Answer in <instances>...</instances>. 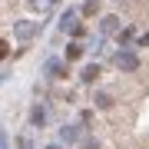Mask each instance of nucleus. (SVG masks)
<instances>
[{
	"instance_id": "10",
	"label": "nucleus",
	"mask_w": 149,
	"mask_h": 149,
	"mask_svg": "<svg viewBox=\"0 0 149 149\" xmlns=\"http://www.w3.org/2000/svg\"><path fill=\"white\" fill-rule=\"evenodd\" d=\"M113 40H116V47H133V43H136V27H133V23H123Z\"/></svg>"
},
{
	"instance_id": "15",
	"label": "nucleus",
	"mask_w": 149,
	"mask_h": 149,
	"mask_svg": "<svg viewBox=\"0 0 149 149\" xmlns=\"http://www.w3.org/2000/svg\"><path fill=\"white\" fill-rule=\"evenodd\" d=\"M76 149H100V139L90 136V133H83V139L76 143Z\"/></svg>"
},
{
	"instance_id": "23",
	"label": "nucleus",
	"mask_w": 149,
	"mask_h": 149,
	"mask_svg": "<svg viewBox=\"0 0 149 149\" xmlns=\"http://www.w3.org/2000/svg\"><path fill=\"white\" fill-rule=\"evenodd\" d=\"M43 149H66V146H60V143H50V146H43Z\"/></svg>"
},
{
	"instance_id": "16",
	"label": "nucleus",
	"mask_w": 149,
	"mask_h": 149,
	"mask_svg": "<svg viewBox=\"0 0 149 149\" xmlns=\"http://www.w3.org/2000/svg\"><path fill=\"white\" fill-rule=\"evenodd\" d=\"M13 149H37V146H33V139H30L27 133H20V136L13 139Z\"/></svg>"
},
{
	"instance_id": "7",
	"label": "nucleus",
	"mask_w": 149,
	"mask_h": 149,
	"mask_svg": "<svg viewBox=\"0 0 149 149\" xmlns=\"http://www.w3.org/2000/svg\"><path fill=\"white\" fill-rule=\"evenodd\" d=\"M76 23H80V13H76V7H66V10L60 13V20H56V30H60V33H70Z\"/></svg>"
},
{
	"instance_id": "19",
	"label": "nucleus",
	"mask_w": 149,
	"mask_h": 149,
	"mask_svg": "<svg viewBox=\"0 0 149 149\" xmlns=\"http://www.w3.org/2000/svg\"><path fill=\"white\" fill-rule=\"evenodd\" d=\"M10 53H13V50H10V40L0 37V63H3V60H10Z\"/></svg>"
},
{
	"instance_id": "11",
	"label": "nucleus",
	"mask_w": 149,
	"mask_h": 149,
	"mask_svg": "<svg viewBox=\"0 0 149 149\" xmlns=\"http://www.w3.org/2000/svg\"><path fill=\"white\" fill-rule=\"evenodd\" d=\"M56 3H60V0H27L30 13H40V17H50L56 10Z\"/></svg>"
},
{
	"instance_id": "17",
	"label": "nucleus",
	"mask_w": 149,
	"mask_h": 149,
	"mask_svg": "<svg viewBox=\"0 0 149 149\" xmlns=\"http://www.w3.org/2000/svg\"><path fill=\"white\" fill-rule=\"evenodd\" d=\"M66 37H70V40H83V37H90V30H86V27H83V23H76V27H73V30H70V33H66Z\"/></svg>"
},
{
	"instance_id": "21",
	"label": "nucleus",
	"mask_w": 149,
	"mask_h": 149,
	"mask_svg": "<svg viewBox=\"0 0 149 149\" xmlns=\"http://www.w3.org/2000/svg\"><path fill=\"white\" fill-rule=\"evenodd\" d=\"M0 149H10V136H7V129H0Z\"/></svg>"
},
{
	"instance_id": "12",
	"label": "nucleus",
	"mask_w": 149,
	"mask_h": 149,
	"mask_svg": "<svg viewBox=\"0 0 149 149\" xmlns=\"http://www.w3.org/2000/svg\"><path fill=\"white\" fill-rule=\"evenodd\" d=\"M83 53H86V50H83V43H80V40H70V43H66V50H63L60 56H63L66 63H73V60H83Z\"/></svg>"
},
{
	"instance_id": "13",
	"label": "nucleus",
	"mask_w": 149,
	"mask_h": 149,
	"mask_svg": "<svg viewBox=\"0 0 149 149\" xmlns=\"http://www.w3.org/2000/svg\"><path fill=\"white\" fill-rule=\"evenodd\" d=\"M103 47H106V40H103L100 33H96V37L90 33V43H86L83 50H90V53H93V60H100V56H103Z\"/></svg>"
},
{
	"instance_id": "18",
	"label": "nucleus",
	"mask_w": 149,
	"mask_h": 149,
	"mask_svg": "<svg viewBox=\"0 0 149 149\" xmlns=\"http://www.w3.org/2000/svg\"><path fill=\"white\" fill-rule=\"evenodd\" d=\"M136 50H149V30L146 33H136V43H133Z\"/></svg>"
},
{
	"instance_id": "14",
	"label": "nucleus",
	"mask_w": 149,
	"mask_h": 149,
	"mask_svg": "<svg viewBox=\"0 0 149 149\" xmlns=\"http://www.w3.org/2000/svg\"><path fill=\"white\" fill-rule=\"evenodd\" d=\"M76 13L80 17H100V0H83V7Z\"/></svg>"
},
{
	"instance_id": "3",
	"label": "nucleus",
	"mask_w": 149,
	"mask_h": 149,
	"mask_svg": "<svg viewBox=\"0 0 149 149\" xmlns=\"http://www.w3.org/2000/svg\"><path fill=\"white\" fill-rule=\"evenodd\" d=\"M43 27H47L43 20H40V23H37V20H17V23H13V40L20 43V47H30V43L43 33Z\"/></svg>"
},
{
	"instance_id": "5",
	"label": "nucleus",
	"mask_w": 149,
	"mask_h": 149,
	"mask_svg": "<svg viewBox=\"0 0 149 149\" xmlns=\"http://www.w3.org/2000/svg\"><path fill=\"white\" fill-rule=\"evenodd\" d=\"M83 133H86V129L80 126V123H63V126L56 129V136H60L56 143H60V146H66V149H73V146L83 139Z\"/></svg>"
},
{
	"instance_id": "22",
	"label": "nucleus",
	"mask_w": 149,
	"mask_h": 149,
	"mask_svg": "<svg viewBox=\"0 0 149 149\" xmlns=\"http://www.w3.org/2000/svg\"><path fill=\"white\" fill-rule=\"evenodd\" d=\"M10 80V70H0V83H7Z\"/></svg>"
},
{
	"instance_id": "6",
	"label": "nucleus",
	"mask_w": 149,
	"mask_h": 149,
	"mask_svg": "<svg viewBox=\"0 0 149 149\" xmlns=\"http://www.w3.org/2000/svg\"><path fill=\"white\" fill-rule=\"evenodd\" d=\"M96 20H100V23H96V33H100L103 40L116 37V30L123 27V17H119V13H100Z\"/></svg>"
},
{
	"instance_id": "9",
	"label": "nucleus",
	"mask_w": 149,
	"mask_h": 149,
	"mask_svg": "<svg viewBox=\"0 0 149 149\" xmlns=\"http://www.w3.org/2000/svg\"><path fill=\"white\" fill-rule=\"evenodd\" d=\"M103 76V66H100V60H93V63H86L83 70H80V83L83 86H93L96 80Z\"/></svg>"
},
{
	"instance_id": "8",
	"label": "nucleus",
	"mask_w": 149,
	"mask_h": 149,
	"mask_svg": "<svg viewBox=\"0 0 149 149\" xmlns=\"http://www.w3.org/2000/svg\"><path fill=\"white\" fill-rule=\"evenodd\" d=\"M93 109H103V113H106V109H113V106H116V96H113L109 90H93Z\"/></svg>"
},
{
	"instance_id": "1",
	"label": "nucleus",
	"mask_w": 149,
	"mask_h": 149,
	"mask_svg": "<svg viewBox=\"0 0 149 149\" xmlns=\"http://www.w3.org/2000/svg\"><path fill=\"white\" fill-rule=\"evenodd\" d=\"M113 66L119 70V73H139V66H143V60H139V53H136V47H116L113 50Z\"/></svg>"
},
{
	"instance_id": "24",
	"label": "nucleus",
	"mask_w": 149,
	"mask_h": 149,
	"mask_svg": "<svg viewBox=\"0 0 149 149\" xmlns=\"http://www.w3.org/2000/svg\"><path fill=\"white\" fill-rule=\"evenodd\" d=\"M113 3H123V0H113Z\"/></svg>"
},
{
	"instance_id": "20",
	"label": "nucleus",
	"mask_w": 149,
	"mask_h": 149,
	"mask_svg": "<svg viewBox=\"0 0 149 149\" xmlns=\"http://www.w3.org/2000/svg\"><path fill=\"white\" fill-rule=\"evenodd\" d=\"M76 123H80V126L86 129V126L93 123V109H83V113H80V119H76Z\"/></svg>"
},
{
	"instance_id": "4",
	"label": "nucleus",
	"mask_w": 149,
	"mask_h": 149,
	"mask_svg": "<svg viewBox=\"0 0 149 149\" xmlns=\"http://www.w3.org/2000/svg\"><path fill=\"white\" fill-rule=\"evenodd\" d=\"M27 123H30V129H47V123H50V103L37 100L30 106V113H27Z\"/></svg>"
},
{
	"instance_id": "2",
	"label": "nucleus",
	"mask_w": 149,
	"mask_h": 149,
	"mask_svg": "<svg viewBox=\"0 0 149 149\" xmlns=\"http://www.w3.org/2000/svg\"><path fill=\"white\" fill-rule=\"evenodd\" d=\"M40 76H43V80H50V83H60V80H66V76H70V63H66L63 56H56V53H53V56L43 60Z\"/></svg>"
}]
</instances>
